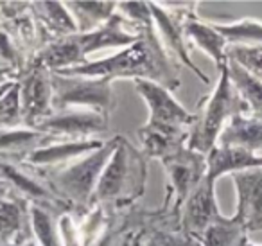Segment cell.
I'll return each instance as SVG.
<instances>
[{"label": "cell", "instance_id": "cell-1", "mask_svg": "<svg viewBox=\"0 0 262 246\" xmlns=\"http://www.w3.org/2000/svg\"><path fill=\"white\" fill-rule=\"evenodd\" d=\"M59 74L106 77L112 81L119 77H129L133 81L147 79L164 85L171 90H176L180 87L178 72L172 65L171 56L162 47L155 29H147L139 42L131 44L126 49H120L117 54L108 56L104 59L86 61L84 65Z\"/></svg>", "mask_w": 262, "mask_h": 246}, {"label": "cell", "instance_id": "cell-2", "mask_svg": "<svg viewBox=\"0 0 262 246\" xmlns=\"http://www.w3.org/2000/svg\"><path fill=\"white\" fill-rule=\"evenodd\" d=\"M146 162L140 149L117 135V146L99 178L94 194V205L127 203L140 198L146 191Z\"/></svg>", "mask_w": 262, "mask_h": 246}, {"label": "cell", "instance_id": "cell-3", "mask_svg": "<svg viewBox=\"0 0 262 246\" xmlns=\"http://www.w3.org/2000/svg\"><path fill=\"white\" fill-rule=\"evenodd\" d=\"M243 112L246 113V106L230 81L225 65L219 70V79L214 90L198 102V112L194 113L196 119L190 128L187 148L207 155L212 148H215L219 135L223 133L230 119Z\"/></svg>", "mask_w": 262, "mask_h": 246}, {"label": "cell", "instance_id": "cell-4", "mask_svg": "<svg viewBox=\"0 0 262 246\" xmlns=\"http://www.w3.org/2000/svg\"><path fill=\"white\" fill-rule=\"evenodd\" d=\"M117 146V137L104 142L101 149L70 162L58 169L43 174L45 181L51 185L56 196L67 199L69 205L77 210H88L94 207V194L99 178Z\"/></svg>", "mask_w": 262, "mask_h": 246}, {"label": "cell", "instance_id": "cell-5", "mask_svg": "<svg viewBox=\"0 0 262 246\" xmlns=\"http://www.w3.org/2000/svg\"><path fill=\"white\" fill-rule=\"evenodd\" d=\"M52 108L54 112L79 108L110 113L115 108L113 81L106 77L52 74Z\"/></svg>", "mask_w": 262, "mask_h": 246}, {"label": "cell", "instance_id": "cell-6", "mask_svg": "<svg viewBox=\"0 0 262 246\" xmlns=\"http://www.w3.org/2000/svg\"><path fill=\"white\" fill-rule=\"evenodd\" d=\"M196 2H189V4H169V2H149L151 15H153V27L157 33L158 40H160L162 47L165 49L169 56H174L180 59L182 65L190 69L203 83H210L207 74H203L192 61L187 49V36L185 29H183V20L190 11L196 9Z\"/></svg>", "mask_w": 262, "mask_h": 246}, {"label": "cell", "instance_id": "cell-7", "mask_svg": "<svg viewBox=\"0 0 262 246\" xmlns=\"http://www.w3.org/2000/svg\"><path fill=\"white\" fill-rule=\"evenodd\" d=\"M162 166L167 174V198H172V210L178 214L189 194L207 176V155L185 148L171 158L164 160Z\"/></svg>", "mask_w": 262, "mask_h": 246}, {"label": "cell", "instance_id": "cell-8", "mask_svg": "<svg viewBox=\"0 0 262 246\" xmlns=\"http://www.w3.org/2000/svg\"><path fill=\"white\" fill-rule=\"evenodd\" d=\"M133 83H135L137 94L144 99V102L149 108L147 122L155 126L187 128V130L192 128L196 115L176 101L171 88L147 79H139Z\"/></svg>", "mask_w": 262, "mask_h": 246}, {"label": "cell", "instance_id": "cell-9", "mask_svg": "<svg viewBox=\"0 0 262 246\" xmlns=\"http://www.w3.org/2000/svg\"><path fill=\"white\" fill-rule=\"evenodd\" d=\"M223 214L215 199V181L205 176L178 210V227L189 237L200 241L203 232Z\"/></svg>", "mask_w": 262, "mask_h": 246}, {"label": "cell", "instance_id": "cell-10", "mask_svg": "<svg viewBox=\"0 0 262 246\" xmlns=\"http://www.w3.org/2000/svg\"><path fill=\"white\" fill-rule=\"evenodd\" d=\"M110 117L104 113L92 112V110L70 108L54 112L49 119L38 124L34 130L56 138H72V140H83V138H95V135H102L108 131Z\"/></svg>", "mask_w": 262, "mask_h": 246}, {"label": "cell", "instance_id": "cell-11", "mask_svg": "<svg viewBox=\"0 0 262 246\" xmlns=\"http://www.w3.org/2000/svg\"><path fill=\"white\" fill-rule=\"evenodd\" d=\"M20 85L24 126L36 128L54 113L52 108V74L43 69H26Z\"/></svg>", "mask_w": 262, "mask_h": 246}, {"label": "cell", "instance_id": "cell-12", "mask_svg": "<svg viewBox=\"0 0 262 246\" xmlns=\"http://www.w3.org/2000/svg\"><path fill=\"white\" fill-rule=\"evenodd\" d=\"M104 142L106 140H101V138H83V140L56 138L54 142L27 155L20 163L29 167V169L52 171L97 151L104 146Z\"/></svg>", "mask_w": 262, "mask_h": 246}, {"label": "cell", "instance_id": "cell-13", "mask_svg": "<svg viewBox=\"0 0 262 246\" xmlns=\"http://www.w3.org/2000/svg\"><path fill=\"white\" fill-rule=\"evenodd\" d=\"M237 191L235 217L246 234L262 230V167L232 174Z\"/></svg>", "mask_w": 262, "mask_h": 246}, {"label": "cell", "instance_id": "cell-14", "mask_svg": "<svg viewBox=\"0 0 262 246\" xmlns=\"http://www.w3.org/2000/svg\"><path fill=\"white\" fill-rule=\"evenodd\" d=\"M146 31L147 29H139L131 22H127L120 13H115L108 22L94 29L92 33L77 34V42H79L83 56L88 58L94 52L104 51V49H119L120 51V49L129 47L131 44L139 42Z\"/></svg>", "mask_w": 262, "mask_h": 246}, {"label": "cell", "instance_id": "cell-15", "mask_svg": "<svg viewBox=\"0 0 262 246\" xmlns=\"http://www.w3.org/2000/svg\"><path fill=\"white\" fill-rule=\"evenodd\" d=\"M86 61L88 59L83 56L77 42V34H74V36L54 38L41 45L40 51L27 59L26 69H43L51 74H59L84 65Z\"/></svg>", "mask_w": 262, "mask_h": 246}, {"label": "cell", "instance_id": "cell-16", "mask_svg": "<svg viewBox=\"0 0 262 246\" xmlns=\"http://www.w3.org/2000/svg\"><path fill=\"white\" fill-rule=\"evenodd\" d=\"M140 151L147 160H164L171 158L172 155L180 153L189 144L190 130L187 128H169V126H155L146 122L139 131Z\"/></svg>", "mask_w": 262, "mask_h": 246}, {"label": "cell", "instance_id": "cell-17", "mask_svg": "<svg viewBox=\"0 0 262 246\" xmlns=\"http://www.w3.org/2000/svg\"><path fill=\"white\" fill-rule=\"evenodd\" d=\"M29 224V203L8 191L0 194V241L4 246H20L26 242Z\"/></svg>", "mask_w": 262, "mask_h": 246}, {"label": "cell", "instance_id": "cell-18", "mask_svg": "<svg viewBox=\"0 0 262 246\" xmlns=\"http://www.w3.org/2000/svg\"><path fill=\"white\" fill-rule=\"evenodd\" d=\"M257 167H262V153L225 146H215L207 153V176L214 181L225 174H237Z\"/></svg>", "mask_w": 262, "mask_h": 246}, {"label": "cell", "instance_id": "cell-19", "mask_svg": "<svg viewBox=\"0 0 262 246\" xmlns=\"http://www.w3.org/2000/svg\"><path fill=\"white\" fill-rule=\"evenodd\" d=\"M183 29H185L187 42L194 44L198 49L205 52L207 56H210L212 61L215 63L219 70L228 63V44L225 42V38L217 33V29L214 27V24L208 20H201L196 15V11H190L183 20Z\"/></svg>", "mask_w": 262, "mask_h": 246}, {"label": "cell", "instance_id": "cell-20", "mask_svg": "<svg viewBox=\"0 0 262 246\" xmlns=\"http://www.w3.org/2000/svg\"><path fill=\"white\" fill-rule=\"evenodd\" d=\"M54 140L56 137L27 126L15 128V130H0V158L20 163L27 155Z\"/></svg>", "mask_w": 262, "mask_h": 246}, {"label": "cell", "instance_id": "cell-21", "mask_svg": "<svg viewBox=\"0 0 262 246\" xmlns=\"http://www.w3.org/2000/svg\"><path fill=\"white\" fill-rule=\"evenodd\" d=\"M215 146L262 153V120L251 117L250 113H237L225 126Z\"/></svg>", "mask_w": 262, "mask_h": 246}, {"label": "cell", "instance_id": "cell-22", "mask_svg": "<svg viewBox=\"0 0 262 246\" xmlns=\"http://www.w3.org/2000/svg\"><path fill=\"white\" fill-rule=\"evenodd\" d=\"M33 8L36 9L34 16H36L41 29L51 33L54 38L79 34L76 22H74L70 11L67 9L65 2H34Z\"/></svg>", "mask_w": 262, "mask_h": 246}, {"label": "cell", "instance_id": "cell-23", "mask_svg": "<svg viewBox=\"0 0 262 246\" xmlns=\"http://www.w3.org/2000/svg\"><path fill=\"white\" fill-rule=\"evenodd\" d=\"M226 70H228L230 81L246 106V113L262 120V81L251 76L248 70H244L239 63L230 58L226 63Z\"/></svg>", "mask_w": 262, "mask_h": 246}, {"label": "cell", "instance_id": "cell-24", "mask_svg": "<svg viewBox=\"0 0 262 246\" xmlns=\"http://www.w3.org/2000/svg\"><path fill=\"white\" fill-rule=\"evenodd\" d=\"M79 34L92 33L117 13V2H65Z\"/></svg>", "mask_w": 262, "mask_h": 246}, {"label": "cell", "instance_id": "cell-25", "mask_svg": "<svg viewBox=\"0 0 262 246\" xmlns=\"http://www.w3.org/2000/svg\"><path fill=\"white\" fill-rule=\"evenodd\" d=\"M29 224L33 239L40 246H63L58 219L41 203H29Z\"/></svg>", "mask_w": 262, "mask_h": 246}, {"label": "cell", "instance_id": "cell-26", "mask_svg": "<svg viewBox=\"0 0 262 246\" xmlns=\"http://www.w3.org/2000/svg\"><path fill=\"white\" fill-rule=\"evenodd\" d=\"M217 33L232 47H250V44H262V22L253 18H241L233 22H212Z\"/></svg>", "mask_w": 262, "mask_h": 246}, {"label": "cell", "instance_id": "cell-27", "mask_svg": "<svg viewBox=\"0 0 262 246\" xmlns=\"http://www.w3.org/2000/svg\"><path fill=\"white\" fill-rule=\"evenodd\" d=\"M244 235L248 234L241 227L239 221L233 216L226 217L223 214L219 219H215L203 232V235H201L198 242H200V246H239Z\"/></svg>", "mask_w": 262, "mask_h": 246}, {"label": "cell", "instance_id": "cell-28", "mask_svg": "<svg viewBox=\"0 0 262 246\" xmlns=\"http://www.w3.org/2000/svg\"><path fill=\"white\" fill-rule=\"evenodd\" d=\"M24 126L22 102H20L18 81L9 87V90L0 97V130H15Z\"/></svg>", "mask_w": 262, "mask_h": 246}, {"label": "cell", "instance_id": "cell-29", "mask_svg": "<svg viewBox=\"0 0 262 246\" xmlns=\"http://www.w3.org/2000/svg\"><path fill=\"white\" fill-rule=\"evenodd\" d=\"M230 59L239 63L244 70L262 81V44L250 47H230L226 51Z\"/></svg>", "mask_w": 262, "mask_h": 246}, {"label": "cell", "instance_id": "cell-30", "mask_svg": "<svg viewBox=\"0 0 262 246\" xmlns=\"http://www.w3.org/2000/svg\"><path fill=\"white\" fill-rule=\"evenodd\" d=\"M117 13L139 29H153L149 2H117Z\"/></svg>", "mask_w": 262, "mask_h": 246}, {"label": "cell", "instance_id": "cell-31", "mask_svg": "<svg viewBox=\"0 0 262 246\" xmlns=\"http://www.w3.org/2000/svg\"><path fill=\"white\" fill-rule=\"evenodd\" d=\"M13 83H15V81H9V83H6V85H0V97L9 90V87H11Z\"/></svg>", "mask_w": 262, "mask_h": 246}, {"label": "cell", "instance_id": "cell-32", "mask_svg": "<svg viewBox=\"0 0 262 246\" xmlns=\"http://www.w3.org/2000/svg\"><path fill=\"white\" fill-rule=\"evenodd\" d=\"M20 246H40V244H38V242L34 241L33 237H29V239H27L26 242H22V244H20Z\"/></svg>", "mask_w": 262, "mask_h": 246}, {"label": "cell", "instance_id": "cell-33", "mask_svg": "<svg viewBox=\"0 0 262 246\" xmlns=\"http://www.w3.org/2000/svg\"><path fill=\"white\" fill-rule=\"evenodd\" d=\"M0 246H4V244H2V241H0Z\"/></svg>", "mask_w": 262, "mask_h": 246}]
</instances>
